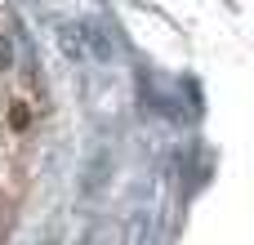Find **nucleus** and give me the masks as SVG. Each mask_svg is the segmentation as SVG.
I'll return each mask as SVG.
<instances>
[{
    "mask_svg": "<svg viewBox=\"0 0 254 245\" xmlns=\"http://www.w3.org/2000/svg\"><path fill=\"white\" fill-rule=\"evenodd\" d=\"M58 49H63V58H71V62L89 58V45H85V22H67V27H58Z\"/></svg>",
    "mask_w": 254,
    "mask_h": 245,
    "instance_id": "obj_2",
    "label": "nucleus"
},
{
    "mask_svg": "<svg viewBox=\"0 0 254 245\" xmlns=\"http://www.w3.org/2000/svg\"><path fill=\"white\" fill-rule=\"evenodd\" d=\"M9 62H13V45H9V40H0V67H9Z\"/></svg>",
    "mask_w": 254,
    "mask_h": 245,
    "instance_id": "obj_5",
    "label": "nucleus"
},
{
    "mask_svg": "<svg viewBox=\"0 0 254 245\" xmlns=\"http://www.w3.org/2000/svg\"><path fill=\"white\" fill-rule=\"evenodd\" d=\"M49 245H54V241H49Z\"/></svg>",
    "mask_w": 254,
    "mask_h": 245,
    "instance_id": "obj_6",
    "label": "nucleus"
},
{
    "mask_svg": "<svg viewBox=\"0 0 254 245\" xmlns=\"http://www.w3.org/2000/svg\"><path fill=\"white\" fill-rule=\"evenodd\" d=\"M85 45H89V58H103V62L116 58V45H112V36L98 22H85Z\"/></svg>",
    "mask_w": 254,
    "mask_h": 245,
    "instance_id": "obj_3",
    "label": "nucleus"
},
{
    "mask_svg": "<svg viewBox=\"0 0 254 245\" xmlns=\"http://www.w3.org/2000/svg\"><path fill=\"white\" fill-rule=\"evenodd\" d=\"M107 179H112V152H107V147H98V152L89 156V165H85V179H80L85 196L103 192V183H107Z\"/></svg>",
    "mask_w": 254,
    "mask_h": 245,
    "instance_id": "obj_1",
    "label": "nucleus"
},
{
    "mask_svg": "<svg viewBox=\"0 0 254 245\" xmlns=\"http://www.w3.org/2000/svg\"><path fill=\"white\" fill-rule=\"evenodd\" d=\"M143 237H147V214H134L125 228V245H143Z\"/></svg>",
    "mask_w": 254,
    "mask_h": 245,
    "instance_id": "obj_4",
    "label": "nucleus"
}]
</instances>
